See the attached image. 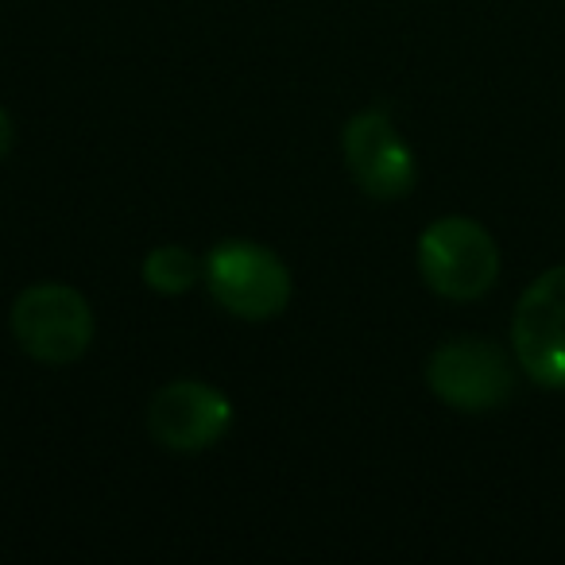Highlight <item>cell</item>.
<instances>
[{
    "instance_id": "obj_1",
    "label": "cell",
    "mask_w": 565,
    "mask_h": 565,
    "mask_svg": "<svg viewBox=\"0 0 565 565\" xmlns=\"http://www.w3.org/2000/svg\"><path fill=\"white\" fill-rule=\"evenodd\" d=\"M418 271L441 299L472 302L492 291L500 275V248L472 217H438L418 236Z\"/></svg>"
},
{
    "instance_id": "obj_2",
    "label": "cell",
    "mask_w": 565,
    "mask_h": 565,
    "mask_svg": "<svg viewBox=\"0 0 565 565\" xmlns=\"http://www.w3.org/2000/svg\"><path fill=\"white\" fill-rule=\"evenodd\" d=\"M12 338L40 364H74L94 341V310L66 282H35L12 302Z\"/></svg>"
},
{
    "instance_id": "obj_3",
    "label": "cell",
    "mask_w": 565,
    "mask_h": 565,
    "mask_svg": "<svg viewBox=\"0 0 565 565\" xmlns=\"http://www.w3.org/2000/svg\"><path fill=\"white\" fill-rule=\"evenodd\" d=\"M210 295L244 322L279 318L291 302V271L271 248L252 241H221L205 256Z\"/></svg>"
},
{
    "instance_id": "obj_4",
    "label": "cell",
    "mask_w": 565,
    "mask_h": 565,
    "mask_svg": "<svg viewBox=\"0 0 565 565\" xmlns=\"http://www.w3.org/2000/svg\"><path fill=\"white\" fill-rule=\"evenodd\" d=\"M426 384L446 407L465 415H484L511 399L515 372L495 341L484 338H454L434 349L426 364Z\"/></svg>"
},
{
    "instance_id": "obj_5",
    "label": "cell",
    "mask_w": 565,
    "mask_h": 565,
    "mask_svg": "<svg viewBox=\"0 0 565 565\" xmlns=\"http://www.w3.org/2000/svg\"><path fill=\"white\" fill-rule=\"evenodd\" d=\"M511 349L526 380L565 392V264L542 271L523 291L511 322Z\"/></svg>"
},
{
    "instance_id": "obj_6",
    "label": "cell",
    "mask_w": 565,
    "mask_h": 565,
    "mask_svg": "<svg viewBox=\"0 0 565 565\" xmlns=\"http://www.w3.org/2000/svg\"><path fill=\"white\" fill-rule=\"evenodd\" d=\"M341 148H345V163L353 182L369 198H376V202H399V198H407L415 190V151L407 148V140L399 136V128L392 125L387 113H356L345 125Z\"/></svg>"
},
{
    "instance_id": "obj_7",
    "label": "cell",
    "mask_w": 565,
    "mask_h": 565,
    "mask_svg": "<svg viewBox=\"0 0 565 565\" xmlns=\"http://www.w3.org/2000/svg\"><path fill=\"white\" fill-rule=\"evenodd\" d=\"M233 426V403L202 380H174L151 395L148 430L171 454H205Z\"/></svg>"
},
{
    "instance_id": "obj_8",
    "label": "cell",
    "mask_w": 565,
    "mask_h": 565,
    "mask_svg": "<svg viewBox=\"0 0 565 565\" xmlns=\"http://www.w3.org/2000/svg\"><path fill=\"white\" fill-rule=\"evenodd\" d=\"M143 282H148V291L156 295H186L194 291L198 282L205 279V264L194 256L190 248H179V244H159L143 256L140 267Z\"/></svg>"
},
{
    "instance_id": "obj_9",
    "label": "cell",
    "mask_w": 565,
    "mask_h": 565,
    "mask_svg": "<svg viewBox=\"0 0 565 565\" xmlns=\"http://www.w3.org/2000/svg\"><path fill=\"white\" fill-rule=\"evenodd\" d=\"M12 140H17V128H12V117L4 109H0V159L12 151Z\"/></svg>"
}]
</instances>
